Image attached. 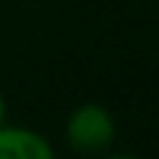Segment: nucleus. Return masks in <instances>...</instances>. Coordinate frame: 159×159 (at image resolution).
<instances>
[{
    "instance_id": "nucleus-2",
    "label": "nucleus",
    "mask_w": 159,
    "mask_h": 159,
    "mask_svg": "<svg viewBox=\"0 0 159 159\" xmlns=\"http://www.w3.org/2000/svg\"><path fill=\"white\" fill-rule=\"evenodd\" d=\"M53 143L28 126L0 123V159H53Z\"/></svg>"
},
{
    "instance_id": "nucleus-3",
    "label": "nucleus",
    "mask_w": 159,
    "mask_h": 159,
    "mask_svg": "<svg viewBox=\"0 0 159 159\" xmlns=\"http://www.w3.org/2000/svg\"><path fill=\"white\" fill-rule=\"evenodd\" d=\"M6 115H8V103H6V95L0 89V123H6Z\"/></svg>"
},
{
    "instance_id": "nucleus-1",
    "label": "nucleus",
    "mask_w": 159,
    "mask_h": 159,
    "mask_svg": "<svg viewBox=\"0 0 159 159\" xmlns=\"http://www.w3.org/2000/svg\"><path fill=\"white\" fill-rule=\"evenodd\" d=\"M117 140V120L103 103H78L64 120V143L84 157L106 154Z\"/></svg>"
}]
</instances>
